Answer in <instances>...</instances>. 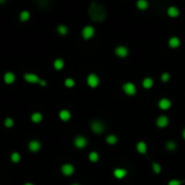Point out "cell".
Instances as JSON below:
<instances>
[{"label": "cell", "instance_id": "obj_1", "mask_svg": "<svg viewBox=\"0 0 185 185\" xmlns=\"http://www.w3.org/2000/svg\"><path fill=\"white\" fill-rule=\"evenodd\" d=\"M89 15L94 22H102L107 15V10L102 3L92 2L89 7Z\"/></svg>", "mask_w": 185, "mask_h": 185}, {"label": "cell", "instance_id": "obj_2", "mask_svg": "<svg viewBox=\"0 0 185 185\" xmlns=\"http://www.w3.org/2000/svg\"><path fill=\"white\" fill-rule=\"evenodd\" d=\"M91 129H92V131L96 134H101L104 132L105 130V126H104V123L100 120H95V121H92L91 122Z\"/></svg>", "mask_w": 185, "mask_h": 185}, {"label": "cell", "instance_id": "obj_3", "mask_svg": "<svg viewBox=\"0 0 185 185\" xmlns=\"http://www.w3.org/2000/svg\"><path fill=\"white\" fill-rule=\"evenodd\" d=\"M122 90L126 94L134 95L136 93V87L134 83H132V82H126V83L122 86Z\"/></svg>", "mask_w": 185, "mask_h": 185}, {"label": "cell", "instance_id": "obj_4", "mask_svg": "<svg viewBox=\"0 0 185 185\" xmlns=\"http://www.w3.org/2000/svg\"><path fill=\"white\" fill-rule=\"evenodd\" d=\"M81 34H82V37H83L85 39H90V38H92V37L94 36L95 29L93 28L92 26L88 25V26H86V27H83Z\"/></svg>", "mask_w": 185, "mask_h": 185}, {"label": "cell", "instance_id": "obj_5", "mask_svg": "<svg viewBox=\"0 0 185 185\" xmlns=\"http://www.w3.org/2000/svg\"><path fill=\"white\" fill-rule=\"evenodd\" d=\"M87 82L91 88H96L100 83V78L95 74H90L87 78Z\"/></svg>", "mask_w": 185, "mask_h": 185}, {"label": "cell", "instance_id": "obj_6", "mask_svg": "<svg viewBox=\"0 0 185 185\" xmlns=\"http://www.w3.org/2000/svg\"><path fill=\"white\" fill-rule=\"evenodd\" d=\"M115 54L119 57H128L129 50H128V48H127V47L119 46L115 49Z\"/></svg>", "mask_w": 185, "mask_h": 185}, {"label": "cell", "instance_id": "obj_7", "mask_svg": "<svg viewBox=\"0 0 185 185\" xmlns=\"http://www.w3.org/2000/svg\"><path fill=\"white\" fill-rule=\"evenodd\" d=\"M168 123H169V119H168L167 116H164V115L159 116L156 120L157 127H159V128H164V127H167Z\"/></svg>", "mask_w": 185, "mask_h": 185}, {"label": "cell", "instance_id": "obj_8", "mask_svg": "<svg viewBox=\"0 0 185 185\" xmlns=\"http://www.w3.org/2000/svg\"><path fill=\"white\" fill-rule=\"evenodd\" d=\"M75 171V168L73 164H64L63 167H62V172H63V174L67 175V177H70V175H72L73 173H74Z\"/></svg>", "mask_w": 185, "mask_h": 185}, {"label": "cell", "instance_id": "obj_9", "mask_svg": "<svg viewBox=\"0 0 185 185\" xmlns=\"http://www.w3.org/2000/svg\"><path fill=\"white\" fill-rule=\"evenodd\" d=\"M158 106L161 108L162 111H167V109H169V108L171 107V101H170L169 99L164 98V99H161V100L159 101Z\"/></svg>", "mask_w": 185, "mask_h": 185}, {"label": "cell", "instance_id": "obj_10", "mask_svg": "<svg viewBox=\"0 0 185 185\" xmlns=\"http://www.w3.org/2000/svg\"><path fill=\"white\" fill-rule=\"evenodd\" d=\"M87 145V139L85 136H77L75 139V146L78 148H83Z\"/></svg>", "mask_w": 185, "mask_h": 185}, {"label": "cell", "instance_id": "obj_11", "mask_svg": "<svg viewBox=\"0 0 185 185\" xmlns=\"http://www.w3.org/2000/svg\"><path fill=\"white\" fill-rule=\"evenodd\" d=\"M24 78H25L26 81L31 82V83H37V82H40V79H39V77L37 76V75H35V74H25Z\"/></svg>", "mask_w": 185, "mask_h": 185}, {"label": "cell", "instance_id": "obj_12", "mask_svg": "<svg viewBox=\"0 0 185 185\" xmlns=\"http://www.w3.org/2000/svg\"><path fill=\"white\" fill-rule=\"evenodd\" d=\"M168 44H169L170 48L175 49V48H177V47H180L181 41H180V39L177 38V37H171V38L168 40Z\"/></svg>", "mask_w": 185, "mask_h": 185}, {"label": "cell", "instance_id": "obj_13", "mask_svg": "<svg viewBox=\"0 0 185 185\" xmlns=\"http://www.w3.org/2000/svg\"><path fill=\"white\" fill-rule=\"evenodd\" d=\"M127 175V170L122 169V168H117L116 170H114V177L116 179H122Z\"/></svg>", "mask_w": 185, "mask_h": 185}, {"label": "cell", "instance_id": "obj_14", "mask_svg": "<svg viewBox=\"0 0 185 185\" xmlns=\"http://www.w3.org/2000/svg\"><path fill=\"white\" fill-rule=\"evenodd\" d=\"M167 13L170 18H177L180 15V10L177 7H170V8H168Z\"/></svg>", "mask_w": 185, "mask_h": 185}, {"label": "cell", "instance_id": "obj_15", "mask_svg": "<svg viewBox=\"0 0 185 185\" xmlns=\"http://www.w3.org/2000/svg\"><path fill=\"white\" fill-rule=\"evenodd\" d=\"M136 151L140 153V154H145V153L147 152V145L145 142L141 141L138 143V145H136Z\"/></svg>", "mask_w": 185, "mask_h": 185}, {"label": "cell", "instance_id": "obj_16", "mask_svg": "<svg viewBox=\"0 0 185 185\" xmlns=\"http://www.w3.org/2000/svg\"><path fill=\"white\" fill-rule=\"evenodd\" d=\"M142 85H143V87L145 88V89H151V88L154 86V80H153L151 77H146L143 79Z\"/></svg>", "mask_w": 185, "mask_h": 185}, {"label": "cell", "instance_id": "obj_17", "mask_svg": "<svg viewBox=\"0 0 185 185\" xmlns=\"http://www.w3.org/2000/svg\"><path fill=\"white\" fill-rule=\"evenodd\" d=\"M28 147H29V149H31V152H38L39 149H40V147H41V144L39 143L38 141H31V143H29Z\"/></svg>", "mask_w": 185, "mask_h": 185}, {"label": "cell", "instance_id": "obj_18", "mask_svg": "<svg viewBox=\"0 0 185 185\" xmlns=\"http://www.w3.org/2000/svg\"><path fill=\"white\" fill-rule=\"evenodd\" d=\"M136 7L139 10H146L148 8V1L147 0H138V2H136Z\"/></svg>", "mask_w": 185, "mask_h": 185}, {"label": "cell", "instance_id": "obj_19", "mask_svg": "<svg viewBox=\"0 0 185 185\" xmlns=\"http://www.w3.org/2000/svg\"><path fill=\"white\" fill-rule=\"evenodd\" d=\"M14 80H15V76H14L13 73H7V74L5 75V83L10 85V83H13V82H14Z\"/></svg>", "mask_w": 185, "mask_h": 185}, {"label": "cell", "instance_id": "obj_20", "mask_svg": "<svg viewBox=\"0 0 185 185\" xmlns=\"http://www.w3.org/2000/svg\"><path fill=\"white\" fill-rule=\"evenodd\" d=\"M60 118H61L62 120H64V121L70 120V113L68 111H66V109H64V111H61V112H60Z\"/></svg>", "mask_w": 185, "mask_h": 185}, {"label": "cell", "instance_id": "obj_21", "mask_svg": "<svg viewBox=\"0 0 185 185\" xmlns=\"http://www.w3.org/2000/svg\"><path fill=\"white\" fill-rule=\"evenodd\" d=\"M106 142H107L108 144H111V145H114V144H116L118 142V138L116 135H114V134H109V135H107V138H106Z\"/></svg>", "mask_w": 185, "mask_h": 185}, {"label": "cell", "instance_id": "obj_22", "mask_svg": "<svg viewBox=\"0 0 185 185\" xmlns=\"http://www.w3.org/2000/svg\"><path fill=\"white\" fill-rule=\"evenodd\" d=\"M63 67H64V61L62 59H57L54 61V68H55V70H62Z\"/></svg>", "mask_w": 185, "mask_h": 185}, {"label": "cell", "instance_id": "obj_23", "mask_svg": "<svg viewBox=\"0 0 185 185\" xmlns=\"http://www.w3.org/2000/svg\"><path fill=\"white\" fill-rule=\"evenodd\" d=\"M31 120L36 123L40 122V121L42 120V115H41L40 113H34L33 115H31Z\"/></svg>", "mask_w": 185, "mask_h": 185}, {"label": "cell", "instance_id": "obj_24", "mask_svg": "<svg viewBox=\"0 0 185 185\" xmlns=\"http://www.w3.org/2000/svg\"><path fill=\"white\" fill-rule=\"evenodd\" d=\"M57 31H59L60 35L65 36V35L67 34V31H68V29H67V27L65 25H59L57 26Z\"/></svg>", "mask_w": 185, "mask_h": 185}, {"label": "cell", "instance_id": "obj_25", "mask_svg": "<svg viewBox=\"0 0 185 185\" xmlns=\"http://www.w3.org/2000/svg\"><path fill=\"white\" fill-rule=\"evenodd\" d=\"M166 147H167L168 151L173 152V151L177 148V144H175L173 141H169V142H167V144H166Z\"/></svg>", "mask_w": 185, "mask_h": 185}, {"label": "cell", "instance_id": "obj_26", "mask_svg": "<svg viewBox=\"0 0 185 185\" xmlns=\"http://www.w3.org/2000/svg\"><path fill=\"white\" fill-rule=\"evenodd\" d=\"M29 16H31V14H29L28 11H23V12L20 14V20L22 21V22H25V21L28 20Z\"/></svg>", "mask_w": 185, "mask_h": 185}, {"label": "cell", "instance_id": "obj_27", "mask_svg": "<svg viewBox=\"0 0 185 185\" xmlns=\"http://www.w3.org/2000/svg\"><path fill=\"white\" fill-rule=\"evenodd\" d=\"M89 159L92 162H96L99 160V154L96 152H91L89 154Z\"/></svg>", "mask_w": 185, "mask_h": 185}, {"label": "cell", "instance_id": "obj_28", "mask_svg": "<svg viewBox=\"0 0 185 185\" xmlns=\"http://www.w3.org/2000/svg\"><path fill=\"white\" fill-rule=\"evenodd\" d=\"M152 166H153V170H154V172L156 173V174L160 173V171H161V166H160L159 164H157V162H153Z\"/></svg>", "mask_w": 185, "mask_h": 185}, {"label": "cell", "instance_id": "obj_29", "mask_svg": "<svg viewBox=\"0 0 185 185\" xmlns=\"http://www.w3.org/2000/svg\"><path fill=\"white\" fill-rule=\"evenodd\" d=\"M65 86L68 88H73L75 86V80L72 79V78H67V79L65 80Z\"/></svg>", "mask_w": 185, "mask_h": 185}, {"label": "cell", "instance_id": "obj_30", "mask_svg": "<svg viewBox=\"0 0 185 185\" xmlns=\"http://www.w3.org/2000/svg\"><path fill=\"white\" fill-rule=\"evenodd\" d=\"M185 180H170L168 185H182Z\"/></svg>", "mask_w": 185, "mask_h": 185}, {"label": "cell", "instance_id": "obj_31", "mask_svg": "<svg viewBox=\"0 0 185 185\" xmlns=\"http://www.w3.org/2000/svg\"><path fill=\"white\" fill-rule=\"evenodd\" d=\"M11 159H12L13 162H18L21 159V156L18 153H13L12 155H11Z\"/></svg>", "mask_w": 185, "mask_h": 185}, {"label": "cell", "instance_id": "obj_32", "mask_svg": "<svg viewBox=\"0 0 185 185\" xmlns=\"http://www.w3.org/2000/svg\"><path fill=\"white\" fill-rule=\"evenodd\" d=\"M13 125H14V121H13V119H11V118H7V119H5V127L11 128Z\"/></svg>", "mask_w": 185, "mask_h": 185}, {"label": "cell", "instance_id": "obj_33", "mask_svg": "<svg viewBox=\"0 0 185 185\" xmlns=\"http://www.w3.org/2000/svg\"><path fill=\"white\" fill-rule=\"evenodd\" d=\"M169 79H170V74H169V73H164V74L161 75V80L164 82L169 81Z\"/></svg>", "mask_w": 185, "mask_h": 185}, {"label": "cell", "instance_id": "obj_34", "mask_svg": "<svg viewBox=\"0 0 185 185\" xmlns=\"http://www.w3.org/2000/svg\"><path fill=\"white\" fill-rule=\"evenodd\" d=\"M182 135H183V139L185 140V129L183 130V132H182Z\"/></svg>", "mask_w": 185, "mask_h": 185}, {"label": "cell", "instance_id": "obj_35", "mask_svg": "<svg viewBox=\"0 0 185 185\" xmlns=\"http://www.w3.org/2000/svg\"><path fill=\"white\" fill-rule=\"evenodd\" d=\"M3 2H5V0H0V3H3Z\"/></svg>", "mask_w": 185, "mask_h": 185}, {"label": "cell", "instance_id": "obj_36", "mask_svg": "<svg viewBox=\"0 0 185 185\" xmlns=\"http://www.w3.org/2000/svg\"><path fill=\"white\" fill-rule=\"evenodd\" d=\"M25 185H34V184H31V183H26Z\"/></svg>", "mask_w": 185, "mask_h": 185}, {"label": "cell", "instance_id": "obj_37", "mask_svg": "<svg viewBox=\"0 0 185 185\" xmlns=\"http://www.w3.org/2000/svg\"><path fill=\"white\" fill-rule=\"evenodd\" d=\"M73 185H79V184H73Z\"/></svg>", "mask_w": 185, "mask_h": 185}]
</instances>
